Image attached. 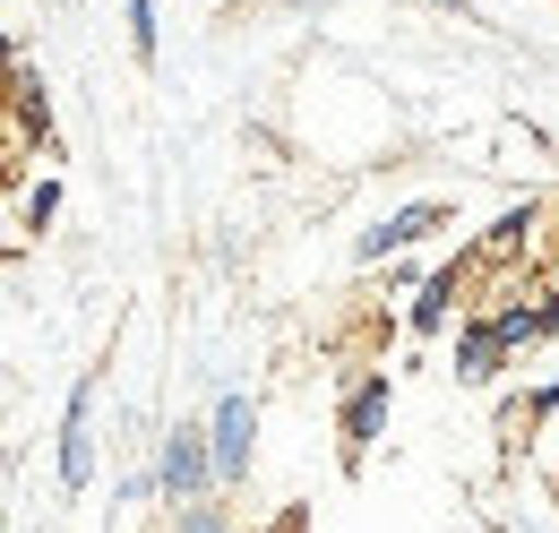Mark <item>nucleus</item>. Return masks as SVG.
Returning a JSON list of instances; mask_svg holds the SVG:
<instances>
[{"mask_svg":"<svg viewBox=\"0 0 559 533\" xmlns=\"http://www.w3.org/2000/svg\"><path fill=\"white\" fill-rule=\"evenodd\" d=\"M499 370H508V344L490 335V319L465 310V319H456V379H465V388H490Z\"/></svg>","mask_w":559,"mask_h":533,"instance_id":"8","label":"nucleus"},{"mask_svg":"<svg viewBox=\"0 0 559 533\" xmlns=\"http://www.w3.org/2000/svg\"><path fill=\"white\" fill-rule=\"evenodd\" d=\"M543 335H559V301H534V344Z\"/></svg>","mask_w":559,"mask_h":533,"instance_id":"11","label":"nucleus"},{"mask_svg":"<svg viewBox=\"0 0 559 533\" xmlns=\"http://www.w3.org/2000/svg\"><path fill=\"white\" fill-rule=\"evenodd\" d=\"M95 482V370L70 388V413H61V490H86Z\"/></svg>","mask_w":559,"mask_h":533,"instance_id":"5","label":"nucleus"},{"mask_svg":"<svg viewBox=\"0 0 559 533\" xmlns=\"http://www.w3.org/2000/svg\"><path fill=\"white\" fill-rule=\"evenodd\" d=\"M207 430V473H215V490H233L241 473H250V457H259V396H215V413L199 422Z\"/></svg>","mask_w":559,"mask_h":533,"instance_id":"2","label":"nucleus"},{"mask_svg":"<svg viewBox=\"0 0 559 533\" xmlns=\"http://www.w3.org/2000/svg\"><path fill=\"white\" fill-rule=\"evenodd\" d=\"M448 224V199H414V206H396V215H379L370 233H361V259L379 266V259H405L414 241H430Z\"/></svg>","mask_w":559,"mask_h":533,"instance_id":"4","label":"nucleus"},{"mask_svg":"<svg viewBox=\"0 0 559 533\" xmlns=\"http://www.w3.org/2000/svg\"><path fill=\"white\" fill-rule=\"evenodd\" d=\"M439 9H456V0H439Z\"/></svg>","mask_w":559,"mask_h":533,"instance_id":"14","label":"nucleus"},{"mask_svg":"<svg viewBox=\"0 0 559 533\" xmlns=\"http://www.w3.org/2000/svg\"><path fill=\"white\" fill-rule=\"evenodd\" d=\"M276 533H301V508H293V517H284V525H276Z\"/></svg>","mask_w":559,"mask_h":533,"instance_id":"12","label":"nucleus"},{"mask_svg":"<svg viewBox=\"0 0 559 533\" xmlns=\"http://www.w3.org/2000/svg\"><path fill=\"white\" fill-rule=\"evenodd\" d=\"M293 9H319V0H293Z\"/></svg>","mask_w":559,"mask_h":533,"instance_id":"13","label":"nucleus"},{"mask_svg":"<svg viewBox=\"0 0 559 533\" xmlns=\"http://www.w3.org/2000/svg\"><path fill=\"white\" fill-rule=\"evenodd\" d=\"M388 404H396V379H388V370H370V379L345 396V465L370 457V439L388 430Z\"/></svg>","mask_w":559,"mask_h":533,"instance_id":"6","label":"nucleus"},{"mask_svg":"<svg viewBox=\"0 0 559 533\" xmlns=\"http://www.w3.org/2000/svg\"><path fill=\"white\" fill-rule=\"evenodd\" d=\"M121 17H130V52H139V61H155V52H164V26H155V0H121Z\"/></svg>","mask_w":559,"mask_h":533,"instance_id":"9","label":"nucleus"},{"mask_svg":"<svg viewBox=\"0 0 559 533\" xmlns=\"http://www.w3.org/2000/svg\"><path fill=\"white\" fill-rule=\"evenodd\" d=\"M543 224H551V206L543 199H516L490 215V233L465 250V275H516V259H534L543 250Z\"/></svg>","mask_w":559,"mask_h":533,"instance_id":"1","label":"nucleus"},{"mask_svg":"<svg viewBox=\"0 0 559 533\" xmlns=\"http://www.w3.org/2000/svg\"><path fill=\"white\" fill-rule=\"evenodd\" d=\"M173 517H181V533H233L224 508H207V499H199V508H173Z\"/></svg>","mask_w":559,"mask_h":533,"instance_id":"10","label":"nucleus"},{"mask_svg":"<svg viewBox=\"0 0 559 533\" xmlns=\"http://www.w3.org/2000/svg\"><path fill=\"white\" fill-rule=\"evenodd\" d=\"M155 490L173 499V508H199L215 490V473H207V430L199 422H173L164 430V457H155Z\"/></svg>","mask_w":559,"mask_h":533,"instance_id":"3","label":"nucleus"},{"mask_svg":"<svg viewBox=\"0 0 559 533\" xmlns=\"http://www.w3.org/2000/svg\"><path fill=\"white\" fill-rule=\"evenodd\" d=\"M448 319H465V266H456V259L430 266V275H421V293L405 301V328H414V335H439Z\"/></svg>","mask_w":559,"mask_h":533,"instance_id":"7","label":"nucleus"}]
</instances>
